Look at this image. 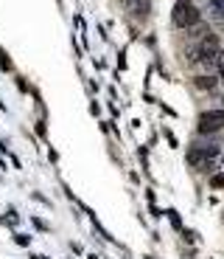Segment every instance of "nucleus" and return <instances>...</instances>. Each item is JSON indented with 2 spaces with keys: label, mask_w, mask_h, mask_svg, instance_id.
Returning <instances> with one entry per match:
<instances>
[{
  "label": "nucleus",
  "mask_w": 224,
  "mask_h": 259,
  "mask_svg": "<svg viewBox=\"0 0 224 259\" xmlns=\"http://www.w3.org/2000/svg\"><path fill=\"white\" fill-rule=\"evenodd\" d=\"M210 15H213V20L222 17V0H210Z\"/></svg>",
  "instance_id": "obj_5"
},
{
  "label": "nucleus",
  "mask_w": 224,
  "mask_h": 259,
  "mask_svg": "<svg viewBox=\"0 0 224 259\" xmlns=\"http://www.w3.org/2000/svg\"><path fill=\"white\" fill-rule=\"evenodd\" d=\"M202 20V12L190 3V0H176L174 3V12H171V23L176 29H190L196 23Z\"/></svg>",
  "instance_id": "obj_1"
},
{
  "label": "nucleus",
  "mask_w": 224,
  "mask_h": 259,
  "mask_svg": "<svg viewBox=\"0 0 224 259\" xmlns=\"http://www.w3.org/2000/svg\"><path fill=\"white\" fill-rule=\"evenodd\" d=\"M132 12L138 17H148V12H152V0H132Z\"/></svg>",
  "instance_id": "obj_3"
},
{
  "label": "nucleus",
  "mask_w": 224,
  "mask_h": 259,
  "mask_svg": "<svg viewBox=\"0 0 224 259\" xmlns=\"http://www.w3.org/2000/svg\"><path fill=\"white\" fill-rule=\"evenodd\" d=\"M194 85L199 87V90H213V87L218 85V79H216V76H196Z\"/></svg>",
  "instance_id": "obj_4"
},
{
  "label": "nucleus",
  "mask_w": 224,
  "mask_h": 259,
  "mask_svg": "<svg viewBox=\"0 0 224 259\" xmlns=\"http://www.w3.org/2000/svg\"><path fill=\"white\" fill-rule=\"evenodd\" d=\"M222 124H224V113L222 110H208V113H202L199 115V133H202V136H213V133H218V130H222Z\"/></svg>",
  "instance_id": "obj_2"
},
{
  "label": "nucleus",
  "mask_w": 224,
  "mask_h": 259,
  "mask_svg": "<svg viewBox=\"0 0 224 259\" xmlns=\"http://www.w3.org/2000/svg\"><path fill=\"white\" fill-rule=\"evenodd\" d=\"M0 68H3V71H12V59H8L3 51H0Z\"/></svg>",
  "instance_id": "obj_6"
}]
</instances>
